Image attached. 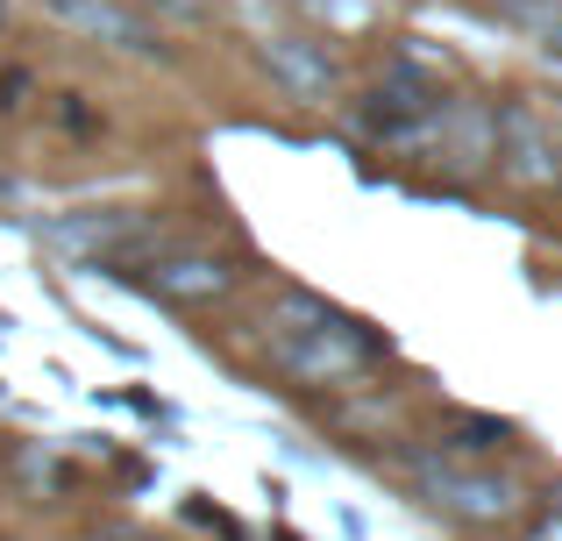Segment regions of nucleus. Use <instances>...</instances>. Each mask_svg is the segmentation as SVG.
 <instances>
[{
  "mask_svg": "<svg viewBox=\"0 0 562 541\" xmlns=\"http://www.w3.org/2000/svg\"><path fill=\"white\" fill-rule=\"evenodd\" d=\"M165 8H179V14H200V0H165Z\"/></svg>",
  "mask_w": 562,
  "mask_h": 541,
  "instance_id": "nucleus-7",
  "label": "nucleus"
},
{
  "mask_svg": "<svg viewBox=\"0 0 562 541\" xmlns=\"http://www.w3.org/2000/svg\"><path fill=\"white\" fill-rule=\"evenodd\" d=\"M150 285L165 292V300H206V292L228 285V271H221L214 257H179V264H157Z\"/></svg>",
  "mask_w": 562,
  "mask_h": 541,
  "instance_id": "nucleus-5",
  "label": "nucleus"
},
{
  "mask_svg": "<svg viewBox=\"0 0 562 541\" xmlns=\"http://www.w3.org/2000/svg\"><path fill=\"white\" fill-rule=\"evenodd\" d=\"M263 57H271L300 93H328V79H335L328 50H314V43H300V36H271V43H263Z\"/></svg>",
  "mask_w": 562,
  "mask_h": 541,
  "instance_id": "nucleus-4",
  "label": "nucleus"
},
{
  "mask_svg": "<svg viewBox=\"0 0 562 541\" xmlns=\"http://www.w3.org/2000/svg\"><path fill=\"white\" fill-rule=\"evenodd\" d=\"M271 349H278V363H285V371L314 377V385H328V377H342V371H363V363L378 357V342L357 328V320L328 314L321 300H300V292H292V300H278Z\"/></svg>",
  "mask_w": 562,
  "mask_h": 541,
  "instance_id": "nucleus-1",
  "label": "nucleus"
},
{
  "mask_svg": "<svg viewBox=\"0 0 562 541\" xmlns=\"http://www.w3.org/2000/svg\"><path fill=\"white\" fill-rule=\"evenodd\" d=\"M50 14H57V22H71V29H86V36H114L122 50H157L150 29H143L136 14H122L114 0H50Z\"/></svg>",
  "mask_w": 562,
  "mask_h": 541,
  "instance_id": "nucleus-3",
  "label": "nucleus"
},
{
  "mask_svg": "<svg viewBox=\"0 0 562 541\" xmlns=\"http://www.w3.org/2000/svg\"><path fill=\"white\" fill-rule=\"evenodd\" d=\"M541 36H549V50H562V14H555V22H541Z\"/></svg>",
  "mask_w": 562,
  "mask_h": 541,
  "instance_id": "nucleus-6",
  "label": "nucleus"
},
{
  "mask_svg": "<svg viewBox=\"0 0 562 541\" xmlns=\"http://www.w3.org/2000/svg\"><path fill=\"white\" fill-rule=\"evenodd\" d=\"M427 492H435V506H449V514L463 520H498L513 514V485L506 477H484V471H427Z\"/></svg>",
  "mask_w": 562,
  "mask_h": 541,
  "instance_id": "nucleus-2",
  "label": "nucleus"
}]
</instances>
